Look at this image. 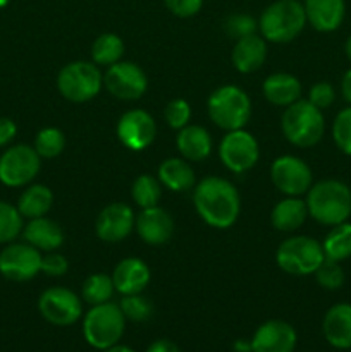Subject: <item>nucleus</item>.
<instances>
[{"mask_svg": "<svg viewBox=\"0 0 351 352\" xmlns=\"http://www.w3.org/2000/svg\"><path fill=\"white\" fill-rule=\"evenodd\" d=\"M193 203L203 222L215 229H227L240 217V192L222 177L203 179L195 188Z\"/></svg>", "mask_w": 351, "mask_h": 352, "instance_id": "1", "label": "nucleus"}, {"mask_svg": "<svg viewBox=\"0 0 351 352\" xmlns=\"http://www.w3.org/2000/svg\"><path fill=\"white\" fill-rule=\"evenodd\" d=\"M308 215L322 226H339L351 215V189L344 182L327 179L308 189Z\"/></svg>", "mask_w": 351, "mask_h": 352, "instance_id": "2", "label": "nucleus"}, {"mask_svg": "<svg viewBox=\"0 0 351 352\" xmlns=\"http://www.w3.org/2000/svg\"><path fill=\"white\" fill-rule=\"evenodd\" d=\"M281 129L286 140L299 148H310L319 143L326 131L322 110L308 100H298L286 107L281 119Z\"/></svg>", "mask_w": 351, "mask_h": 352, "instance_id": "3", "label": "nucleus"}, {"mask_svg": "<svg viewBox=\"0 0 351 352\" xmlns=\"http://www.w3.org/2000/svg\"><path fill=\"white\" fill-rule=\"evenodd\" d=\"M306 14L298 0H275L262 12L258 28L265 40L272 43H288L303 31Z\"/></svg>", "mask_w": 351, "mask_h": 352, "instance_id": "4", "label": "nucleus"}, {"mask_svg": "<svg viewBox=\"0 0 351 352\" xmlns=\"http://www.w3.org/2000/svg\"><path fill=\"white\" fill-rule=\"evenodd\" d=\"M210 119L224 131L243 129L251 117V102L246 93L233 85L220 86L206 102Z\"/></svg>", "mask_w": 351, "mask_h": 352, "instance_id": "5", "label": "nucleus"}, {"mask_svg": "<svg viewBox=\"0 0 351 352\" xmlns=\"http://www.w3.org/2000/svg\"><path fill=\"white\" fill-rule=\"evenodd\" d=\"M124 325L126 318L120 311V306L109 301L92 306L83 320V333L89 346L105 351L119 342L124 333Z\"/></svg>", "mask_w": 351, "mask_h": 352, "instance_id": "6", "label": "nucleus"}, {"mask_svg": "<svg viewBox=\"0 0 351 352\" xmlns=\"http://www.w3.org/2000/svg\"><path fill=\"white\" fill-rule=\"evenodd\" d=\"M275 260L281 270L291 275H312L320 267L326 254L322 244L308 236H295L282 241Z\"/></svg>", "mask_w": 351, "mask_h": 352, "instance_id": "7", "label": "nucleus"}, {"mask_svg": "<svg viewBox=\"0 0 351 352\" xmlns=\"http://www.w3.org/2000/svg\"><path fill=\"white\" fill-rule=\"evenodd\" d=\"M103 85V76L92 62H71L61 69L57 88L65 100L74 103L88 102L95 98Z\"/></svg>", "mask_w": 351, "mask_h": 352, "instance_id": "8", "label": "nucleus"}, {"mask_svg": "<svg viewBox=\"0 0 351 352\" xmlns=\"http://www.w3.org/2000/svg\"><path fill=\"white\" fill-rule=\"evenodd\" d=\"M40 155L33 146L16 144L0 157V182L9 188H21L33 181L40 172Z\"/></svg>", "mask_w": 351, "mask_h": 352, "instance_id": "9", "label": "nucleus"}, {"mask_svg": "<svg viewBox=\"0 0 351 352\" xmlns=\"http://www.w3.org/2000/svg\"><path fill=\"white\" fill-rule=\"evenodd\" d=\"M41 272L40 250L28 243H10L0 253V274L12 282H28Z\"/></svg>", "mask_w": 351, "mask_h": 352, "instance_id": "10", "label": "nucleus"}, {"mask_svg": "<svg viewBox=\"0 0 351 352\" xmlns=\"http://www.w3.org/2000/svg\"><path fill=\"white\" fill-rule=\"evenodd\" d=\"M219 157L229 170L241 174L253 167L260 157L258 143L250 133L243 129L227 131L219 146Z\"/></svg>", "mask_w": 351, "mask_h": 352, "instance_id": "11", "label": "nucleus"}, {"mask_svg": "<svg viewBox=\"0 0 351 352\" xmlns=\"http://www.w3.org/2000/svg\"><path fill=\"white\" fill-rule=\"evenodd\" d=\"M103 85L112 96L119 100H138L148 88V79L143 69L133 62H116L107 69Z\"/></svg>", "mask_w": 351, "mask_h": 352, "instance_id": "12", "label": "nucleus"}, {"mask_svg": "<svg viewBox=\"0 0 351 352\" xmlns=\"http://www.w3.org/2000/svg\"><path fill=\"white\" fill-rule=\"evenodd\" d=\"M38 309L48 323L57 327L72 325L83 313L78 296L64 287L47 289L38 299Z\"/></svg>", "mask_w": 351, "mask_h": 352, "instance_id": "13", "label": "nucleus"}, {"mask_svg": "<svg viewBox=\"0 0 351 352\" xmlns=\"http://www.w3.org/2000/svg\"><path fill=\"white\" fill-rule=\"evenodd\" d=\"M270 177L275 188L288 196H301L312 188L313 175L308 165L298 157L284 155L272 164Z\"/></svg>", "mask_w": 351, "mask_h": 352, "instance_id": "14", "label": "nucleus"}, {"mask_svg": "<svg viewBox=\"0 0 351 352\" xmlns=\"http://www.w3.org/2000/svg\"><path fill=\"white\" fill-rule=\"evenodd\" d=\"M157 134L153 117L140 109L127 110L117 122V138L126 148L141 151L150 146Z\"/></svg>", "mask_w": 351, "mask_h": 352, "instance_id": "15", "label": "nucleus"}, {"mask_svg": "<svg viewBox=\"0 0 351 352\" xmlns=\"http://www.w3.org/2000/svg\"><path fill=\"white\" fill-rule=\"evenodd\" d=\"M134 227V213L124 203H112L100 212L96 219V236L105 243H119L126 239Z\"/></svg>", "mask_w": 351, "mask_h": 352, "instance_id": "16", "label": "nucleus"}, {"mask_svg": "<svg viewBox=\"0 0 351 352\" xmlns=\"http://www.w3.org/2000/svg\"><path fill=\"white\" fill-rule=\"evenodd\" d=\"M296 330L282 320H270L258 327L251 339V352H292Z\"/></svg>", "mask_w": 351, "mask_h": 352, "instance_id": "17", "label": "nucleus"}, {"mask_svg": "<svg viewBox=\"0 0 351 352\" xmlns=\"http://www.w3.org/2000/svg\"><path fill=\"white\" fill-rule=\"evenodd\" d=\"M136 232L141 239L150 246H162L169 243L174 232L172 217L160 206L143 208V212L136 217Z\"/></svg>", "mask_w": 351, "mask_h": 352, "instance_id": "18", "label": "nucleus"}, {"mask_svg": "<svg viewBox=\"0 0 351 352\" xmlns=\"http://www.w3.org/2000/svg\"><path fill=\"white\" fill-rule=\"evenodd\" d=\"M112 282L123 296L140 294L150 282V268L140 258H126L114 268Z\"/></svg>", "mask_w": 351, "mask_h": 352, "instance_id": "19", "label": "nucleus"}, {"mask_svg": "<svg viewBox=\"0 0 351 352\" xmlns=\"http://www.w3.org/2000/svg\"><path fill=\"white\" fill-rule=\"evenodd\" d=\"M303 7H305L306 23L322 33L336 31L343 24L346 14L344 0H305Z\"/></svg>", "mask_w": 351, "mask_h": 352, "instance_id": "20", "label": "nucleus"}, {"mask_svg": "<svg viewBox=\"0 0 351 352\" xmlns=\"http://www.w3.org/2000/svg\"><path fill=\"white\" fill-rule=\"evenodd\" d=\"M323 337L336 349H351V305H334L323 316Z\"/></svg>", "mask_w": 351, "mask_h": 352, "instance_id": "21", "label": "nucleus"}, {"mask_svg": "<svg viewBox=\"0 0 351 352\" xmlns=\"http://www.w3.org/2000/svg\"><path fill=\"white\" fill-rule=\"evenodd\" d=\"M21 234L28 244L40 251H55L64 243V232L61 226L47 217L31 219Z\"/></svg>", "mask_w": 351, "mask_h": 352, "instance_id": "22", "label": "nucleus"}, {"mask_svg": "<svg viewBox=\"0 0 351 352\" xmlns=\"http://www.w3.org/2000/svg\"><path fill=\"white\" fill-rule=\"evenodd\" d=\"M265 57H267V45L257 33L237 40L231 54L234 67L244 74L258 71L264 65Z\"/></svg>", "mask_w": 351, "mask_h": 352, "instance_id": "23", "label": "nucleus"}, {"mask_svg": "<svg viewBox=\"0 0 351 352\" xmlns=\"http://www.w3.org/2000/svg\"><path fill=\"white\" fill-rule=\"evenodd\" d=\"M178 150L189 162H202L212 151V138L202 126H186L179 129Z\"/></svg>", "mask_w": 351, "mask_h": 352, "instance_id": "24", "label": "nucleus"}, {"mask_svg": "<svg viewBox=\"0 0 351 352\" xmlns=\"http://www.w3.org/2000/svg\"><path fill=\"white\" fill-rule=\"evenodd\" d=\"M264 95L272 105L289 107L291 103L298 102L301 95V85L298 79L286 72H277L265 79Z\"/></svg>", "mask_w": 351, "mask_h": 352, "instance_id": "25", "label": "nucleus"}, {"mask_svg": "<svg viewBox=\"0 0 351 352\" xmlns=\"http://www.w3.org/2000/svg\"><path fill=\"white\" fill-rule=\"evenodd\" d=\"M308 217V206L306 201H301L296 196L282 199L274 206L270 215L272 226L281 232H292L305 223Z\"/></svg>", "mask_w": 351, "mask_h": 352, "instance_id": "26", "label": "nucleus"}, {"mask_svg": "<svg viewBox=\"0 0 351 352\" xmlns=\"http://www.w3.org/2000/svg\"><path fill=\"white\" fill-rule=\"evenodd\" d=\"M158 181L171 191L184 192L195 186V172L182 158H167L158 167Z\"/></svg>", "mask_w": 351, "mask_h": 352, "instance_id": "27", "label": "nucleus"}, {"mask_svg": "<svg viewBox=\"0 0 351 352\" xmlns=\"http://www.w3.org/2000/svg\"><path fill=\"white\" fill-rule=\"evenodd\" d=\"M54 203V195L50 189L43 184H33L24 189L23 195L17 201V210L23 215V219H38L45 217Z\"/></svg>", "mask_w": 351, "mask_h": 352, "instance_id": "28", "label": "nucleus"}, {"mask_svg": "<svg viewBox=\"0 0 351 352\" xmlns=\"http://www.w3.org/2000/svg\"><path fill=\"white\" fill-rule=\"evenodd\" d=\"M326 258L334 261H344L351 258V223L343 222L334 226L322 243Z\"/></svg>", "mask_w": 351, "mask_h": 352, "instance_id": "29", "label": "nucleus"}, {"mask_svg": "<svg viewBox=\"0 0 351 352\" xmlns=\"http://www.w3.org/2000/svg\"><path fill=\"white\" fill-rule=\"evenodd\" d=\"M124 54V43L117 34L103 33L95 40L92 47L93 62L98 65H114Z\"/></svg>", "mask_w": 351, "mask_h": 352, "instance_id": "30", "label": "nucleus"}, {"mask_svg": "<svg viewBox=\"0 0 351 352\" xmlns=\"http://www.w3.org/2000/svg\"><path fill=\"white\" fill-rule=\"evenodd\" d=\"M114 291H116V287H114L112 277H109L105 274H95L89 275L85 280L81 289V296L88 305L96 306L103 305V302H109Z\"/></svg>", "mask_w": 351, "mask_h": 352, "instance_id": "31", "label": "nucleus"}, {"mask_svg": "<svg viewBox=\"0 0 351 352\" xmlns=\"http://www.w3.org/2000/svg\"><path fill=\"white\" fill-rule=\"evenodd\" d=\"M162 188L160 182L151 175H140L133 184V199L141 208H151L160 201Z\"/></svg>", "mask_w": 351, "mask_h": 352, "instance_id": "32", "label": "nucleus"}, {"mask_svg": "<svg viewBox=\"0 0 351 352\" xmlns=\"http://www.w3.org/2000/svg\"><path fill=\"white\" fill-rule=\"evenodd\" d=\"M23 232V215L17 206L0 201V244L12 243Z\"/></svg>", "mask_w": 351, "mask_h": 352, "instance_id": "33", "label": "nucleus"}, {"mask_svg": "<svg viewBox=\"0 0 351 352\" xmlns=\"http://www.w3.org/2000/svg\"><path fill=\"white\" fill-rule=\"evenodd\" d=\"M65 146V138L57 127H45L34 138V150L41 158H55L62 153Z\"/></svg>", "mask_w": 351, "mask_h": 352, "instance_id": "34", "label": "nucleus"}, {"mask_svg": "<svg viewBox=\"0 0 351 352\" xmlns=\"http://www.w3.org/2000/svg\"><path fill=\"white\" fill-rule=\"evenodd\" d=\"M120 311H123L124 318L131 320V322H147L153 315V306L140 294H129L123 296L120 299Z\"/></svg>", "mask_w": 351, "mask_h": 352, "instance_id": "35", "label": "nucleus"}, {"mask_svg": "<svg viewBox=\"0 0 351 352\" xmlns=\"http://www.w3.org/2000/svg\"><path fill=\"white\" fill-rule=\"evenodd\" d=\"M332 138L336 146L351 157V107H346L336 116L332 124Z\"/></svg>", "mask_w": 351, "mask_h": 352, "instance_id": "36", "label": "nucleus"}, {"mask_svg": "<svg viewBox=\"0 0 351 352\" xmlns=\"http://www.w3.org/2000/svg\"><path fill=\"white\" fill-rule=\"evenodd\" d=\"M315 277L320 287L329 289V291H336L344 284V272L341 268L339 261L329 260V258H326L320 263V267L315 272Z\"/></svg>", "mask_w": 351, "mask_h": 352, "instance_id": "37", "label": "nucleus"}, {"mask_svg": "<svg viewBox=\"0 0 351 352\" xmlns=\"http://www.w3.org/2000/svg\"><path fill=\"white\" fill-rule=\"evenodd\" d=\"M258 23L248 14H233L226 19L224 23V30H226V34L233 40H241L244 36H250V34H255L257 31Z\"/></svg>", "mask_w": 351, "mask_h": 352, "instance_id": "38", "label": "nucleus"}, {"mask_svg": "<svg viewBox=\"0 0 351 352\" xmlns=\"http://www.w3.org/2000/svg\"><path fill=\"white\" fill-rule=\"evenodd\" d=\"M164 117L172 129H182V127L188 126L189 119H191L189 103L182 98L172 100V102H169L167 107H165Z\"/></svg>", "mask_w": 351, "mask_h": 352, "instance_id": "39", "label": "nucleus"}, {"mask_svg": "<svg viewBox=\"0 0 351 352\" xmlns=\"http://www.w3.org/2000/svg\"><path fill=\"white\" fill-rule=\"evenodd\" d=\"M334 100H336V91H334V88L329 82H317V85H313L312 88H310L308 102L312 103V105H315L317 109H329L334 103Z\"/></svg>", "mask_w": 351, "mask_h": 352, "instance_id": "40", "label": "nucleus"}, {"mask_svg": "<svg viewBox=\"0 0 351 352\" xmlns=\"http://www.w3.org/2000/svg\"><path fill=\"white\" fill-rule=\"evenodd\" d=\"M165 7L178 17H191L200 12L203 0H164Z\"/></svg>", "mask_w": 351, "mask_h": 352, "instance_id": "41", "label": "nucleus"}, {"mask_svg": "<svg viewBox=\"0 0 351 352\" xmlns=\"http://www.w3.org/2000/svg\"><path fill=\"white\" fill-rule=\"evenodd\" d=\"M69 263L62 254H47V256H41V272L45 275H50V277H62V275L67 272Z\"/></svg>", "mask_w": 351, "mask_h": 352, "instance_id": "42", "label": "nucleus"}, {"mask_svg": "<svg viewBox=\"0 0 351 352\" xmlns=\"http://www.w3.org/2000/svg\"><path fill=\"white\" fill-rule=\"evenodd\" d=\"M16 134L17 127L14 120L7 119V117H0V148L7 146L16 138Z\"/></svg>", "mask_w": 351, "mask_h": 352, "instance_id": "43", "label": "nucleus"}, {"mask_svg": "<svg viewBox=\"0 0 351 352\" xmlns=\"http://www.w3.org/2000/svg\"><path fill=\"white\" fill-rule=\"evenodd\" d=\"M147 352H181L179 347L176 346L174 342L167 339H160V340H155L153 344H150Z\"/></svg>", "mask_w": 351, "mask_h": 352, "instance_id": "44", "label": "nucleus"}, {"mask_svg": "<svg viewBox=\"0 0 351 352\" xmlns=\"http://www.w3.org/2000/svg\"><path fill=\"white\" fill-rule=\"evenodd\" d=\"M341 91H343L344 100L351 105V69H348L346 74L343 76V81H341Z\"/></svg>", "mask_w": 351, "mask_h": 352, "instance_id": "45", "label": "nucleus"}, {"mask_svg": "<svg viewBox=\"0 0 351 352\" xmlns=\"http://www.w3.org/2000/svg\"><path fill=\"white\" fill-rule=\"evenodd\" d=\"M234 351L236 352H251V340L250 342H243V340H237L234 344Z\"/></svg>", "mask_w": 351, "mask_h": 352, "instance_id": "46", "label": "nucleus"}, {"mask_svg": "<svg viewBox=\"0 0 351 352\" xmlns=\"http://www.w3.org/2000/svg\"><path fill=\"white\" fill-rule=\"evenodd\" d=\"M103 352H134V351L129 349V347H126V346H119V344H116V346L109 347V349H105Z\"/></svg>", "mask_w": 351, "mask_h": 352, "instance_id": "47", "label": "nucleus"}, {"mask_svg": "<svg viewBox=\"0 0 351 352\" xmlns=\"http://www.w3.org/2000/svg\"><path fill=\"white\" fill-rule=\"evenodd\" d=\"M344 50H346V57L351 60V34H350V38H348V40H346V45H344Z\"/></svg>", "mask_w": 351, "mask_h": 352, "instance_id": "48", "label": "nucleus"}, {"mask_svg": "<svg viewBox=\"0 0 351 352\" xmlns=\"http://www.w3.org/2000/svg\"><path fill=\"white\" fill-rule=\"evenodd\" d=\"M9 2L10 0H0V9H2V7H6Z\"/></svg>", "mask_w": 351, "mask_h": 352, "instance_id": "49", "label": "nucleus"}]
</instances>
